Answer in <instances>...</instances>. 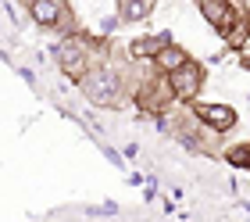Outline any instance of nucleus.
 <instances>
[{
  "mask_svg": "<svg viewBox=\"0 0 250 222\" xmlns=\"http://www.w3.org/2000/svg\"><path fill=\"white\" fill-rule=\"evenodd\" d=\"M222 40H225V47H232V50H240V47H247V43H250V11H247L240 22H236L229 32H225Z\"/></svg>",
  "mask_w": 250,
  "mask_h": 222,
  "instance_id": "11",
  "label": "nucleus"
},
{
  "mask_svg": "<svg viewBox=\"0 0 250 222\" xmlns=\"http://www.w3.org/2000/svg\"><path fill=\"white\" fill-rule=\"evenodd\" d=\"M236 57H240L243 72H250V43H247V47H240V50H236Z\"/></svg>",
  "mask_w": 250,
  "mask_h": 222,
  "instance_id": "14",
  "label": "nucleus"
},
{
  "mask_svg": "<svg viewBox=\"0 0 250 222\" xmlns=\"http://www.w3.org/2000/svg\"><path fill=\"white\" fill-rule=\"evenodd\" d=\"M204 79H208V72H204V65H200V61H193V57H189L183 68L168 72L172 93H175V100H183V104H193V97H197L200 86H204Z\"/></svg>",
  "mask_w": 250,
  "mask_h": 222,
  "instance_id": "5",
  "label": "nucleus"
},
{
  "mask_svg": "<svg viewBox=\"0 0 250 222\" xmlns=\"http://www.w3.org/2000/svg\"><path fill=\"white\" fill-rule=\"evenodd\" d=\"M89 215H118V204H115V201L97 204V208H89Z\"/></svg>",
  "mask_w": 250,
  "mask_h": 222,
  "instance_id": "13",
  "label": "nucleus"
},
{
  "mask_svg": "<svg viewBox=\"0 0 250 222\" xmlns=\"http://www.w3.org/2000/svg\"><path fill=\"white\" fill-rule=\"evenodd\" d=\"M18 4H21V7H25V11H29V4H32V0H18Z\"/></svg>",
  "mask_w": 250,
  "mask_h": 222,
  "instance_id": "15",
  "label": "nucleus"
},
{
  "mask_svg": "<svg viewBox=\"0 0 250 222\" xmlns=\"http://www.w3.org/2000/svg\"><path fill=\"white\" fill-rule=\"evenodd\" d=\"M186 61H189V54H186V50H183V47H179V43H168L165 50H161V54L154 57L157 72H165V75H168V72H175V68H183Z\"/></svg>",
  "mask_w": 250,
  "mask_h": 222,
  "instance_id": "10",
  "label": "nucleus"
},
{
  "mask_svg": "<svg viewBox=\"0 0 250 222\" xmlns=\"http://www.w3.org/2000/svg\"><path fill=\"white\" fill-rule=\"evenodd\" d=\"M225 161H229L232 169H247L250 172V144H236L225 150Z\"/></svg>",
  "mask_w": 250,
  "mask_h": 222,
  "instance_id": "12",
  "label": "nucleus"
},
{
  "mask_svg": "<svg viewBox=\"0 0 250 222\" xmlns=\"http://www.w3.org/2000/svg\"><path fill=\"white\" fill-rule=\"evenodd\" d=\"M197 4H204V0H197Z\"/></svg>",
  "mask_w": 250,
  "mask_h": 222,
  "instance_id": "16",
  "label": "nucleus"
},
{
  "mask_svg": "<svg viewBox=\"0 0 250 222\" xmlns=\"http://www.w3.org/2000/svg\"><path fill=\"white\" fill-rule=\"evenodd\" d=\"M186 108L197 115V122H204V125H211L214 133H229L232 125H236V108L232 104H214V100H193V104H186Z\"/></svg>",
  "mask_w": 250,
  "mask_h": 222,
  "instance_id": "6",
  "label": "nucleus"
},
{
  "mask_svg": "<svg viewBox=\"0 0 250 222\" xmlns=\"http://www.w3.org/2000/svg\"><path fill=\"white\" fill-rule=\"evenodd\" d=\"M157 0H118V15L122 22H146L154 15Z\"/></svg>",
  "mask_w": 250,
  "mask_h": 222,
  "instance_id": "9",
  "label": "nucleus"
},
{
  "mask_svg": "<svg viewBox=\"0 0 250 222\" xmlns=\"http://www.w3.org/2000/svg\"><path fill=\"white\" fill-rule=\"evenodd\" d=\"M93 50H104V43L100 40H86L83 32H68V36L58 40V47H54V61H58V68L72 79V83H83V75L89 72V54Z\"/></svg>",
  "mask_w": 250,
  "mask_h": 222,
  "instance_id": "1",
  "label": "nucleus"
},
{
  "mask_svg": "<svg viewBox=\"0 0 250 222\" xmlns=\"http://www.w3.org/2000/svg\"><path fill=\"white\" fill-rule=\"evenodd\" d=\"M168 43H175L168 29H165V32H154V36H136V40H129V54L140 57V61H154V57L161 54Z\"/></svg>",
  "mask_w": 250,
  "mask_h": 222,
  "instance_id": "8",
  "label": "nucleus"
},
{
  "mask_svg": "<svg viewBox=\"0 0 250 222\" xmlns=\"http://www.w3.org/2000/svg\"><path fill=\"white\" fill-rule=\"evenodd\" d=\"M79 86H83L86 100L93 104V108H115V104H122V97H125V79H122L118 68H111V65H93L83 75Z\"/></svg>",
  "mask_w": 250,
  "mask_h": 222,
  "instance_id": "2",
  "label": "nucleus"
},
{
  "mask_svg": "<svg viewBox=\"0 0 250 222\" xmlns=\"http://www.w3.org/2000/svg\"><path fill=\"white\" fill-rule=\"evenodd\" d=\"M29 18L36 22L40 29H58L61 36L79 32L75 18H72V7H68L64 0H32V4H29Z\"/></svg>",
  "mask_w": 250,
  "mask_h": 222,
  "instance_id": "4",
  "label": "nucleus"
},
{
  "mask_svg": "<svg viewBox=\"0 0 250 222\" xmlns=\"http://www.w3.org/2000/svg\"><path fill=\"white\" fill-rule=\"evenodd\" d=\"M200 7V15H204V22L218 32V36H225L236 22H240L247 11H240L236 7V0H204V4H197Z\"/></svg>",
  "mask_w": 250,
  "mask_h": 222,
  "instance_id": "7",
  "label": "nucleus"
},
{
  "mask_svg": "<svg viewBox=\"0 0 250 222\" xmlns=\"http://www.w3.org/2000/svg\"><path fill=\"white\" fill-rule=\"evenodd\" d=\"M132 100H136L140 111L154 115V119H165L168 108L175 104V93H172V83H168L165 72H154V75H146L143 83L132 90Z\"/></svg>",
  "mask_w": 250,
  "mask_h": 222,
  "instance_id": "3",
  "label": "nucleus"
}]
</instances>
